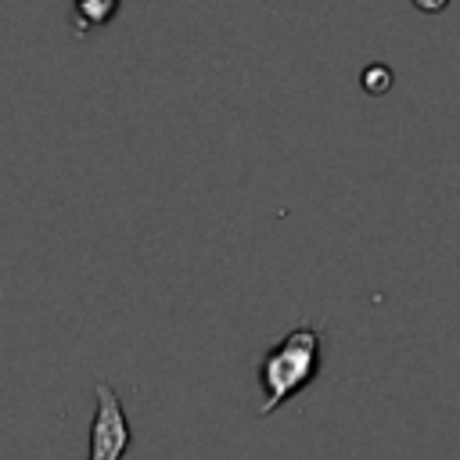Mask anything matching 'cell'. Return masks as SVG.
Here are the masks:
<instances>
[{"mask_svg": "<svg viewBox=\"0 0 460 460\" xmlns=\"http://www.w3.org/2000/svg\"><path fill=\"white\" fill-rule=\"evenodd\" d=\"M320 359H323V341H320V331L309 323L288 331L277 345H270L255 363V381L262 388L259 417L277 413L288 399L309 388L320 374Z\"/></svg>", "mask_w": 460, "mask_h": 460, "instance_id": "6da1fadb", "label": "cell"}, {"mask_svg": "<svg viewBox=\"0 0 460 460\" xmlns=\"http://www.w3.org/2000/svg\"><path fill=\"white\" fill-rule=\"evenodd\" d=\"M93 420H90V438H86V460H122L129 442H133V431H129V420H126V410L115 395V388L108 381H97L93 385Z\"/></svg>", "mask_w": 460, "mask_h": 460, "instance_id": "7a4b0ae2", "label": "cell"}, {"mask_svg": "<svg viewBox=\"0 0 460 460\" xmlns=\"http://www.w3.org/2000/svg\"><path fill=\"white\" fill-rule=\"evenodd\" d=\"M122 0H72V18H75V32H93L104 29L115 14H119Z\"/></svg>", "mask_w": 460, "mask_h": 460, "instance_id": "3957f363", "label": "cell"}, {"mask_svg": "<svg viewBox=\"0 0 460 460\" xmlns=\"http://www.w3.org/2000/svg\"><path fill=\"white\" fill-rule=\"evenodd\" d=\"M388 86H392L388 65H367V68H363V90H367V93H385Z\"/></svg>", "mask_w": 460, "mask_h": 460, "instance_id": "277c9868", "label": "cell"}, {"mask_svg": "<svg viewBox=\"0 0 460 460\" xmlns=\"http://www.w3.org/2000/svg\"><path fill=\"white\" fill-rule=\"evenodd\" d=\"M417 4V11H424V14H435V11H442L449 0H413Z\"/></svg>", "mask_w": 460, "mask_h": 460, "instance_id": "5b68a950", "label": "cell"}]
</instances>
